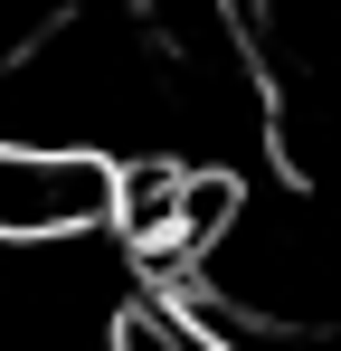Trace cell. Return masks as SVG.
Returning <instances> with one entry per match:
<instances>
[{
    "instance_id": "cell-1",
    "label": "cell",
    "mask_w": 341,
    "mask_h": 351,
    "mask_svg": "<svg viewBox=\"0 0 341 351\" xmlns=\"http://www.w3.org/2000/svg\"><path fill=\"white\" fill-rule=\"evenodd\" d=\"M123 209V162L105 152H48V143H0V247H76L114 228Z\"/></svg>"
}]
</instances>
